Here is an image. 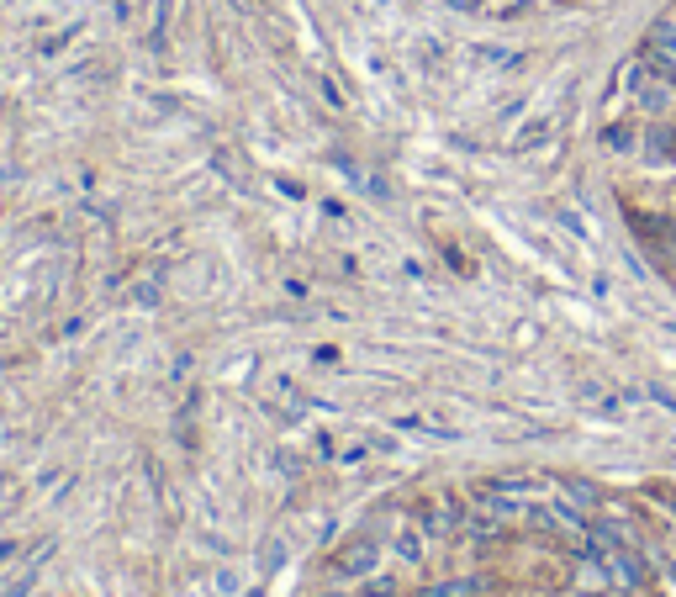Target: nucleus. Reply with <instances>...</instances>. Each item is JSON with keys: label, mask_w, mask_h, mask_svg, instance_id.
I'll return each mask as SVG.
<instances>
[{"label": "nucleus", "mask_w": 676, "mask_h": 597, "mask_svg": "<svg viewBox=\"0 0 676 597\" xmlns=\"http://www.w3.org/2000/svg\"><path fill=\"white\" fill-rule=\"evenodd\" d=\"M418 524H423V534H455V529H465V508H460V497H449V492L428 497L423 508H418Z\"/></svg>", "instance_id": "nucleus-1"}, {"label": "nucleus", "mask_w": 676, "mask_h": 597, "mask_svg": "<svg viewBox=\"0 0 676 597\" xmlns=\"http://www.w3.org/2000/svg\"><path fill=\"white\" fill-rule=\"evenodd\" d=\"M597 555H603V571L613 576V582H618V587L640 592V587L650 582V571H645V561H640V555H634L629 545H608V550H597Z\"/></svg>", "instance_id": "nucleus-2"}, {"label": "nucleus", "mask_w": 676, "mask_h": 597, "mask_svg": "<svg viewBox=\"0 0 676 597\" xmlns=\"http://www.w3.org/2000/svg\"><path fill=\"white\" fill-rule=\"evenodd\" d=\"M375 561H381V545H375V539H344L333 555V571L338 576H375Z\"/></svg>", "instance_id": "nucleus-3"}, {"label": "nucleus", "mask_w": 676, "mask_h": 597, "mask_svg": "<svg viewBox=\"0 0 676 597\" xmlns=\"http://www.w3.org/2000/svg\"><path fill=\"white\" fill-rule=\"evenodd\" d=\"M645 159L650 164H676V127L666 122V117H655L650 127H645Z\"/></svg>", "instance_id": "nucleus-4"}, {"label": "nucleus", "mask_w": 676, "mask_h": 597, "mask_svg": "<svg viewBox=\"0 0 676 597\" xmlns=\"http://www.w3.org/2000/svg\"><path fill=\"white\" fill-rule=\"evenodd\" d=\"M476 508H481L486 518H513V513H518V502H513V497H502V487H481V492H476Z\"/></svg>", "instance_id": "nucleus-5"}, {"label": "nucleus", "mask_w": 676, "mask_h": 597, "mask_svg": "<svg viewBox=\"0 0 676 597\" xmlns=\"http://www.w3.org/2000/svg\"><path fill=\"white\" fill-rule=\"evenodd\" d=\"M423 539H428V534H423L418 524H402V529H397V555H402L407 566L423 561Z\"/></svg>", "instance_id": "nucleus-6"}, {"label": "nucleus", "mask_w": 676, "mask_h": 597, "mask_svg": "<svg viewBox=\"0 0 676 597\" xmlns=\"http://www.w3.org/2000/svg\"><path fill=\"white\" fill-rule=\"evenodd\" d=\"M603 148H608V154H634V148H640V138H634V127L608 122V127H603Z\"/></svg>", "instance_id": "nucleus-7"}, {"label": "nucleus", "mask_w": 676, "mask_h": 597, "mask_svg": "<svg viewBox=\"0 0 676 597\" xmlns=\"http://www.w3.org/2000/svg\"><path fill=\"white\" fill-rule=\"evenodd\" d=\"M645 43H650V53H661V59L676 64V22H655Z\"/></svg>", "instance_id": "nucleus-8"}, {"label": "nucleus", "mask_w": 676, "mask_h": 597, "mask_svg": "<svg viewBox=\"0 0 676 597\" xmlns=\"http://www.w3.org/2000/svg\"><path fill=\"white\" fill-rule=\"evenodd\" d=\"M550 133H555V122L544 117V122H534V127H523V133H518V148H539V143H550Z\"/></svg>", "instance_id": "nucleus-9"}, {"label": "nucleus", "mask_w": 676, "mask_h": 597, "mask_svg": "<svg viewBox=\"0 0 676 597\" xmlns=\"http://www.w3.org/2000/svg\"><path fill=\"white\" fill-rule=\"evenodd\" d=\"M481 582H449V587H428V597H476Z\"/></svg>", "instance_id": "nucleus-10"}, {"label": "nucleus", "mask_w": 676, "mask_h": 597, "mask_svg": "<svg viewBox=\"0 0 676 597\" xmlns=\"http://www.w3.org/2000/svg\"><path fill=\"white\" fill-rule=\"evenodd\" d=\"M365 592H370V597H397V576H381V571H375L370 582H365Z\"/></svg>", "instance_id": "nucleus-11"}, {"label": "nucleus", "mask_w": 676, "mask_h": 597, "mask_svg": "<svg viewBox=\"0 0 676 597\" xmlns=\"http://www.w3.org/2000/svg\"><path fill=\"white\" fill-rule=\"evenodd\" d=\"M481 59H486V64H518V53H507V48H481Z\"/></svg>", "instance_id": "nucleus-12"}, {"label": "nucleus", "mask_w": 676, "mask_h": 597, "mask_svg": "<svg viewBox=\"0 0 676 597\" xmlns=\"http://www.w3.org/2000/svg\"><path fill=\"white\" fill-rule=\"evenodd\" d=\"M566 492H571L576 502H597V492L587 487V481H566Z\"/></svg>", "instance_id": "nucleus-13"}, {"label": "nucleus", "mask_w": 676, "mask_h": 597, "mask_svg": "<svg viewBox=\"0 0 676 597\" xmlns=\"http://www.w3.org/2000/svg\"><path fill=\"white\" fill-rule=\"evenodd\" d=\"M449 11H481V0H444Z\"/></svg>", "instance_id": "nucleus-14"}, {"label": "nucleus", "mask_w": 676, "mask_h": 597, "mask_svg": "<svg viewBox=\"0 0 676 597\" xmlns=\"http://www.w3.org/2000/svg\"><path fill=\"white\" fill-rule=\"evenodd\" d=\"M249 597H265V592H259V587H254V592H249Z\"/></svg>", "instance_id": "nucleus-15"}]
</instances>
